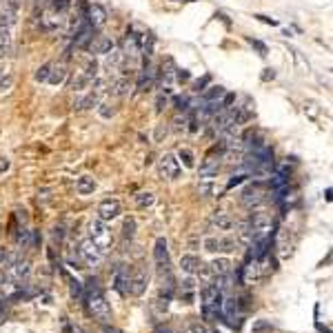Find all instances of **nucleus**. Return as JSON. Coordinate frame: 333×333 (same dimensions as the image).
Instances as JSON below:
<instances>
[{
    "label": "nucleus",
    "instance_id": "nucleus-1",
    "mask_svg": "<svg viewBox=\"0 0 333 333\" xmlns=\"http://www.w3.org/2000/svg\"><path fill=\"white\" fill-rule=\"evenodd\" d=\"M84 302H87L89 316H94L96 320H100L105 324L111 320V309H109L105 295H102L98 278H89L87 284H84Z\"/></svg>",
    "mask_w": 333,
    "mask_h": 333
},
{
    "label": "nucleus",
    "instance_id": "nucleus-2",
    "mask_svg": "<svg viewBox=\"0 0 333 333\" xmlns=\"http://www.w3.org/2000/svg\"><path fill=\"white\" fill-rule=\"evenodd\" d=\"M96 78H98V65L94 63V60H89L87 65L82 67V69H78L74 71V76H71V80H69V89L71 92H84V89L92 84Z\"/></svg>",
    "mask_w": 333,
    "mask_h": 333
},
{
    "label": "nucleus",
    "instance_id": "nucleus-3",
    "mask_svg": "<svg viewBox=\"0 0 333 333\" xmlns=\"http://www.w3.org/2000/svg\"><path fill=\"white\" fill-rule=\"evenodd\" d=\"M200 298H202L204 316L218 320V316H220V305H222V293L218 291L214 284H204L202 291H200Z\"/></svg>",
    "mask_w": 333,
    "mask_h": 333
},
{
    "label": "nucleus",
    "instance_id": "nucleus-4",
    "mask_svg": "<svg viewBox=\"0 0 333 333\" xmlns=\"http://www.w3.org/2000/svg\"><path fill=\"white\" fill-rule=\"evenodd\" d=\"M89 238H92L102 251H107L109 247H111V231H109L107 225L100 220V218H96V220L89 222Z\"/></svg>",
    "mask_w": 333,
    "mask_h": 333
},
{
    "label": "nucleus",
    "instance_id": "nucleus-5",
    "mask_svg": "<svg viewBox=\"0 0 333 333\" xmlns=\"http://www.w3.org/2000/svg\"><path fill=\"white\" fill-rule=\"evenodd\" d=\"M29 274H32V264H29V260L25 258H20L18 256L14 262H11L7 266V278L11 282H16V284H22V282H27V278Z\"/></svg>",
    "mask_w": 333,
    "mask_h": 333
},
{
    "label": "nucleus",
    "instance_id": "nucleus-6",
    "mask_svg": "<svg viewBox=\"0 0 333 333\" xmlns=\"http://www.w3.org/2000/svg\"><path fill=\"white\" fill-rule=\"evenodd\" d=\"M78 253H80V258H82L84 264H92V266L98 264L102 260V256H105V251H102L92 238H84L80 242V249H78Z\"/></svg>",
    "mask_w": 333,
    "mask_h": 333
},
{
    "label": "nucleus",
    "instance_id": "nucleus-7",
    "mask_svg": "<svg viewBox=\"0 0 333 333\" xmlns=\"http://www.w3.org/2000/svg\"><path fill=\"white\" fill-rule=\"evenodd\" d=\"M158 173L165 180H175L180 175V162L175 160L173 154H165L158 162Z\"/></svg>",
    "mask_w": 333,
    "mask_h": 333
},
{
    "label": "nucleus",
    "instance_id": "nucleus-8",
    "mask_svg": "<svg viewBox=\"0 0 333 333\" xmlns=\"http://www.w3.org/2000/svg\"><path fill=\"white\" fill-rule=\"evenodd\" d=\"M123 56H125V60H129V63L140 58V36H138V34L129 32L125 36V40H123Z\"/></svg>",
    "mask_w": 333,
    "mask_h": 333
},
{
    "label": "nucleus",
    "instance_id": "nucleus-9",
    "mask_svg": "<svg viewBox=\"0 0 333 333\" xmlns=\"http://www.w3.org/2000/svg\"><path fill=\"white\" fill-rule=\"evenodd\" d=\"M120 211H123V207H120V202L116 198H109V200H102L100 207H98V218L102 222H111L116 220V218L120 216Z\"/></svg>",
    "mask_w": 333,
    "mask_h": 333
},
{
    "label": "nucleus",
    "instance_id": "nucleus-10",
    "mask_svg": "<svg viewBox=\"0 0 333 333\" xmlns=\"http://www.w3.org/2000/svg\"><path fill=\"white\" fill-rule=\"evenodd\" d=\"M242 202H245V207H260V204L264 202V187L262 185H251V187H247L245 193H242Z\"/></svg>",
    "mask_w": 333,
    "mask_h": 333
},
{
    "label": "nucleus",
    "instance_id": "nucleus-11",
    "mask_svg": "<svg viewBox=\"0 0 333 333\" xmlns=\"http://www.w3.org/2000/svg\"><path fill=\"white\" fill-rule=\"evenodd\" d=\"M113 284H116V291L120 295H129L131 293V271L127 269L125 264H120L116 269V278H113Z\"/></svg>",
    "mask_w": 333,
    "mask_h": 333
},
{
    "label": "nucleus",
    "instance_id": "nucleus-12",
    "mask_svg": "<svg viewBox=\"0 0 333 333\" xmlns=\"http://www.w3.org/2000/svg\"><path fill=\"white\" fill-rule=\"evenodd\" d=\"M65 25V16L60 14V11H45V14L40 16V27L45 29V32H56V29H60Z\"/></svg>",
    "mask_w": 333,
    "mask_h": 333
},
{
    "label": "nucleus",
    "instance_id": "nucleus-13",
    "mask_svg": "<svg viewBox=\"0 0 333 333\" xmlns=\"http://www.w3.org/2000/svg\"><path fill=\"white\" fill-rule=\"evenodd\" d=\"M92 38H94V27L89 25L87 20H80V25L76 27V36H74L76 47H80V49H87V45L92 42Z\"/></svg>",
    "mask_w": 333,
    "mask_h": 333
},
{
    "label": "nucleus",
    "instance_id": "nucleus-14",
    "mask_svg": "<svg viewBox=\"0 0 333 333\" xmlns=\"http://www.w3.org/2000/svg\"><path fill=\"white\" fill-rule=\"evenodd\" d=\"M87 22L94 29L105 27V22H107V11H105V7H102V5H89V7H87Z\"/></svg>",
    "mask_w": 333,
    "mask_h": 333
},
{
    "label": "nucleus",
    "instance_id": "nucleus-15",
    "mask_svg": "<svg viewBox=\"0 0 333 333\" xmlns=\"http://www.w3.org/2000/svg\"><path fill=\"white\" fill-rule=\"evenodd\" d=\"M87 49L92 53H100V56H107L109 51L113 49V40L109 36H94L92 42L87 45Z\"/></svg>",
    "mask_w": 333,
    "mask_h": 333
},
{
    "label": "nucleus",
    "instance_id": "nucleus-16",
    "mask_svg": "<svg viewBox=\"0 0 333 333\" xmlns=\"http://www.w3.org/2000/svg\"><path fill=\"white\" fill-rule=\"evenodd\" d=\"M154 258H156V264L160 266V271H169V249H167V240L165 238L156 240Z\"/></svg>",
    "mask_w": 333,
    "mask_h": 333
},
{
    "label": "nucleus",
    "instance_id": "nucleus-17",
    "mask_svg": "<svg viewBox=\"0 0 333 333\" xmlns=\"http://www.w3.org/2000/svg\"><path fill=\"white\" fill-rule=\"evenodd\" d=\"M147 271L142 269V266H138L136 271L131 274V293L133 295H142L144 289H147Z\"/></svg>",
    "mask_w": 333,
    "mask_h": 333
},
{
    "label": "nucleus",
    "instance_id": "nucleus-18",
    "mask_svg": "<svg viewBox=\"0 0 333 333\" xmlns=\"http://www.w3.org/2000/svg\"><path fill=\"white\" fill-rule=\"evenodd\" d=\"M156 82V69L151 63H144V69L140 71V80H138L136 89L138 92H147V89L151 87V84Z\"/></svg>",
    "mask_w": 333,
    "mask_h": 333
},
{
    "label": "nucleus",
    "instance_id": "nucleus-19",
    "mask_svg": "<svg viewBox=\"0 0 333 333\" xmlns=\"http://www.w3.org/2000/svg\"><path fill=\"white\" fill-rule=\"evenodd\" d=\"M173 78H175V63L171 58H167L165 63H162V92H165V94L171 92Z\"/></svg>",
    "mask_w": 333,
    "mask_h": 333
},
{
    "label": "nucleus",
    "instance_id": "nucleus-20",
    "mask_svg": "<svg viewBox=\"0 0 333 333\" xmlns=\"http://www.w3.org/2000/svg\"><path fill=\"white\" fill-rule=\"evenodd\" d=\"M242 282L245 284H249V282H256L258 278H260V264H258V260L253 258V260H249L245 266H242Z\"/></svg>",
    "mask_w": 333,
    "mask_h": 333
},
{
    "label": "nucleus",
    "instance_id": "nucleus-21",
    "mask_svg": "<svg viewBox=\"0 0 333 333\" xmlns=\"http://www.w3.org/2000/svg\"><path fill=\"white\" fill-rule=\"evenodd\" d=\"M218 171H220V158L207 156V158L202 160V165H200V175H202V178H211V175H216Z\"/></svg>",
    "mask_w": 333,
    "mask_h": 333
},
{
    "label": "nucleus",
    "instance_id": "nucleus-22",
    "mask_svg": "<svg viewBox=\"0 0 333 333\" xmlns=\"http://www.w3.org/2000/svg\"><path fill=\"white\" fill-rule=\"evenodd\" d=\"M67 76H69V69H67V65H51V71H49V78H47V82H51L53 87H58V84H63L67 80Z\"/></svg>",
    "mask_w": 333,
    "mask_h": 333
},
{
    "label": "nucleus",
    "instance_id": "nucleus-23",
    "mask_svg": "<svg viewBox=\"0 0 333 333\" xmlns=\"http://www.w3.org/2000/svg\"><path fill=\"white\" fill-rule=\"evenodd\" d=\"M14 53V36L9 29H0V58H7Z\"/></svg>",
    "mask_w": 333,
    "mask_h": 333
},
{
    "label": "nucleus",
    "instance_id": "nucleus-24",
    "mask_svg": "<svg viewBox=\"0 0 333 333\" xmlns=\"http://www.w3.org/2000/svg\"><path fill=\"white\" fill-rule=\"evenodd\" d=\"M94 107H98V92H89L87 96H80V98L74 100V109H78V111L94 109Z\"/></svg>",
    "mask_w": 333,
    "mask_h": 333
},
{
    "label": "nucleus",
    "instance_id": "nucleus-25",
    "mask_svg": "<svg viewBox=\"0 0 333 333\" xmlns=\"http://www.w3.org/2000/svg\"><path fill=\"white\" fill-rule=\"evenodd\" d=\"M16 245L20 251L25 249H32L34 247V231H29L27 227H20L18 229V235H16Z\"/></svg>",
    "mask_w": 333,
    "mask_h": 333
},
{
    "label": "nucleus",
    "instance_id": "nucleus-26",
    "mask_svg": "<svg viewBox=\"0 0 333 333\" xmlns=\"http://www.w3.org/2000/svg\"><path fill=\"white\" fill-rule=\"evenodd\" d=\"M235 242H240V245H245V247H249L253 242V231H251L249 220H242L238 225V235H235Z\"/></svg>",
    "mask_w": 333,
    "mask_h": 333
},
{
    "label": "nucleus",
    "instance_id": "nucleus-27",
    "mask_svg": "<svg viewBox=\"0 0 333 333\" xmlns=\"http://www.w3.org/2000/svg\"><path fill=\"white\" fill-rule=\"evenodd\" d=\"M178 295L183 298V302L191 305L193 298H196V282H193V280H185V282L178 287Z\"/></svg>",
    "mask_w": 333,
    "mask_h": 333
},
{
    "label": "nucleus",
    "instance_id": "nucleus-28",
    "mask_svg": "<svg viewBox=\"0 0 333 333\" xmlns=\"http://www.w3.org/2000/svg\"><path fill=\"white\" fill-rule=\"evenodd\" d=\"M211 222H214L220 231H229V229H233V220L229 218V214H225V211H216V214L211 216Z\"/></svg>",
    "mask_w": 333,
    "mask_h": 333
},
{
    "label": "nucleus",
    "instance_id": "nucleus-29",
    "mask_svg": "<svg viewBox=\"0 0 333 333\" xmlns=\"http://www.w3.org/2000/svg\"><path fill=\"white\" fill-rule=\"evenodd\" d=\"M131 89V82L129 78H118V80L111 82V87H109V94L111 96H127Z\"/></svg>",
    "mask_w": 333,
    "mask_h": 333
},
{
    "label": "nucleus",
    "instance_id": "nucleus-30",
    "mask_svg": "<svg viewBox=\"0 0 333 333\" xmlns=\"http://www.w3.org/2000/svg\"><path fill=\"white\" fill-rule=\"evenodd\" d=\"M76 189H78L80 196H89V193L96 191V180L92 178V175H82V178H78Z\"/></svg>",
    "mask_w": 333,
    "mask_h": 333
},
{
    "label": "nucleus",
    "instance_id": "nucleus-31",
    "mask_svg": "<svg viewBox=\"0 0 333 333\" xmlns=\"http://www.w3.org/2000/svg\"><path fill=\"white\" fill-rule=\"evenodd\" d=\"M225 94H227V89L220 87V84H218V87H209V89H204L202 92V100L204 102H220Z\"/></svg>",
    "mask_w": 333,
    "mask_h": 333
},
{
    "label": "nucleus",
    "instance_id": "nucleus-32",
    "mask_svg": "<svg viewBox=\"0 0 333 333\" xmlns=\"http://www.w3.org/2000/svg\"><path fill=\"white\" fill-rule=\"evenodd\" d=\"M198 266H200L198 256H183V260H180V269H183L187 276H193V274H196Z\"/></svg>",
    "mask_w": 333,
    "mask_h": 333
},
{
    "label": "nucleus",
    "instance_id": "nucleus-33",
    "mask_svg": "<svg viewBox=\"0 0 333 333\" xmlns=\"http://www.w3.org/2000/svg\"><path fill=\"white\" fill-rule=\"evenodd\" d=\"M209 266H211V271H214V276H227V274H231V262H229L227 258L214 260Z\"/></svg>",
    "mask_w": 333,
    "mask_h": 333
},
{
    "label": "nucleus",
    "instance_id": "nucleus-34",
    "mask_svg": "<svg viewBox=\"0 0 333 333\" xmlns=\"http://www.w3.org/2000/svg\"><path fill=\"white\" fill-rule=\"evenodd\" d=\"M16 22V9L14 7H5L0 11V29H9Z\"/></svg>",
    "mask_w": 333,
    "mask_h": 333
},
{
    "label": "nucleus",
    "instance_id": "nucleus-35",
    "mask_svg": "<svg viewBox=\"0 0 333 333\" xmlns=\"http://www.w3.org/2000/svg\"><path fill=\"white\" fill-rule=\"evenodd\" d=\"M196 274H198L200 284H202V287H204V284H211V282H214V271H211L209 264H202V262H200V266H198Z\"/></svg>",
    "mask_w": 333,
    "mask_h": 333
},
{
    "label": "nucleus",
    "instance_id": "nucleus-36",
    "mask_svg": "<svg viewBox=\"0 0 333 333\" xmlns=\"http://www.w3.org/2000/svg\"><path fill=\"white\" fill-rule=\"evenodd\" d=\"M65 276H67V274H65ZM67 280H69L71 295H74V298H78V300H84V284L78 282V280H74V278H69V276H67Z\"/></svg>",
    "mask_w": 333,
    "mask_h": 333
},
{
    "label": "nucleus",
    "instance_id": "nucleus-37",
    "mask_svg": "<svg viewBox=\"0 0 333 333\" xmlns=\"http://www.w3.org/2000/svg\"><path fill=\"white\" fill-rule=\"evenodd\" d=\"M109 53H111V56L107 58V67H109V69H111V71H118V69H120V63H123V60H125L123 51H113V49H111Z\"/></svg>",
    "mask_w": 333,
    "mask_h": 333
},
{
    "label": "nucleus",
    "instance_id": "nucleus-38",
    "mask_svg": "<svg viewBox=\"0 0 333 333\" xmlns=\"http://www.w3.org/2000/svg\"><path fill=\"white\" fill-rule=\"evenodd\" d=\"M136 202H138V207L147 209V207H151V204L156 202V198H154V193H149V191H140L136 196Z\"/></svg>",
    "mask_w": 333,
    "mask_h": 333
},
{
    "label": "nucleus",
    "instance_id": "nucleus-39",
    "mask_svg": "<svg viewBox=\"0 0 333 333\" xmlns=\"http://www.w3.org/2000/svg\"><path fill=\"white\" fill-rule=\"evenodd\" d=\"M178 158L183 160V165H185L187 169H193V167H196V158H193V154H191L189 149H180Z\"/></svg>",
    "mask_w": 333,
    "mask_h": 333
},
{
    "label": "nucleus",
    "instance_id": "nucleus-40",
    "mask_svg": "<svg viewBox=\"0 0 333 333\" xmlns=\"http://www.w3.org/2000/svg\"><path fill=\"white\" fill-rule=\"evenodd\" d=\"M235 238H218V247H220V251H225V253H231L235 251Z\"/></svg>",
    "mask_w": 333,
    "mask_h": 333
},
{
    "label": "nucleus",
    "instance_id": "nucleus-41",
    "mask_svg": "<svg viewBox=\"0 0 333 333\" xmlns=\"http://www.w3.org/2000/svg\"><path fill=\"white\" fill-rule=\"evenodd\" d=\"M51 65L53 63H45L38 71H36V76H34L36 82H47V78H49V71H51Z\"/></svg>",
    "mask_w": 333,
    "mask_h": 333
},
{
    "label": "nucleus",
    "instance_id": "nucleus-42",
    "mask_svg": "<svg viewBox=\"0 0 333 333\" xmlns=\"http://www.w3.org/2000/svg\"><path fill=\"white\" fill-rule=\"evenodd\" d=\"M123 235L127 240H131L133 235H136V220L133 218H127L125 220V227H123Z\"/></svg>",
    "mask_w": 333,
    "mask_h": 333
},
{
    "label": "nucleus",
    "instance_id": "nucleus-43",
    "mask_svg": "<svg viewBox=\"0 0 333 333\" xmlns=\"http://www.w3.org/2000/svg\"><path fill=\"white\" fill-rule=\"evenodd\" d=\"M69 7H71V0H51V9L53 11H60V14H65Z\"/></svg>",
    "mask_w": 333,
    "mask_h": 333
},
{
    "label": "nucleus",
    "instance_id": "nucleus-44",
    "mask_svg": "<svg viewBox=\"0 0 333 333\" xmlns=\"http://www.w3.org/2000/svg\"><path fill=\"white\" fill-rule=\"evenodd\" d=\"M53 240H56V242H63L65 240V227L63 225H56V227H53Z\"/></svg>",
    "mask_w": 333,
    "mask_h": 333
},
{
    "label": "nucleus",
    "instance_id": "nucleus-45",
    "mask_svg": "<svg viewBox=\"0 0 333 333\" xmlns=\"http://www.w3.org/2000/svg\"><path fill=\"white\" fill-rule=\"evenodd\" d=\"M204 247H207V251H211V253L220 251V247H218V238H207L204 240Z\"/></svg>",
    "mask_w": 333,
    "mask_h": 333
},
{
    "label": "nucleus",
    "instance_id": "nucleus-46",
    "mask_svg": "<svg viewBox=\"0 0 333 333\" xmlns=\"http://www.w3.org/2000/svg\"><path fill=\"white\" fill-rule=\"evenodd\" d=\"M262 331H271V324L264 322V320H260V322L253 324V333H262Z\"/></svg>",
    "mask_w": 333,
    "mask_h": 333
},
{
    "label": "nucleus",
    "instance_id": "nucleus-47",
    "mask_svg": "<svg viewBox=\"0 0 333 333\" xmlns=\"http://www.w3.org/2000/svg\"><path fill=\"white\" fill-rule=\"evenodd\" d=\"M98 111H100V116H102V118H111L113 113H116V109H113V107H109V105H100Z\"/></svg>",
    "mask_w": 333,
    "mask_h": 333
},
{
    "label": "nucleus",
    "instance_id": "nucleus-48",
    "mask_svg": "<svg viewBox=\"0 0 333 333\" xmlns=\"http://www.w3.org/2000/svg\"><path fill=\"white\" fill-rule=\"evenodd\" d=\"M209 82H211V76L207 74V76H204V78H202V80H198V82H196V87H193V89H196V92L200 94V92H204V87H207V84H209Z\"/></svg>",
    "mask_w": 333,
    "mask_h": 333
},
{
    "label": "nucleus",
    "instance_id": "nucleus-49",
    "mask_svg": "<svg viewBox=\"0 0 333 333\" xmlns=\"http://www.w3.org/2000/svg\"><path fill=\"white\" fill-rule=\"evenodd\" d=\"M253 18H258L260 22H264V25H271V27H278V20H274V18H269V16H262V14H256Z\"/></svg>",
    "mask_w": 333,
    "mask_h": 333
},
{
    "label": "nucleus",
    "instance_id": "nucleus-50",
    "mask_svg": "<svg viewBox=\"0 0 333 333\" xmlns=\"http://www.w3.org/2000/svg\"><path fill=\"white\" fill-rule=\"evenodd\" d=\"M249 42H251V45H253V47H256V49L260 51V56H266V45H264V42L253 40V38H249Z\"/></svg>",
    "mask_w": 333,
    "mask_h": 333
},
{
    "label": "nucleus",
    "instance_id": "nucleus-51",
    "mask_svg": "<svg viewBox=\"0 0 333 333\" xmlns=\"http://www.w3.org/2000/svg\"><path fill=\"white\" fill-rule=\"evenodd\" d=\"M7 320V298L0 300V324Z\"/></svg>",
    "mask_w": 333,
    "mask_h": 333
},
{
    "label": "nucleus",
    "instance_id": "nucleus-52",
    "mask_svg": "<svg viewBox=\"0 0 333 333\" xmlns=\"http://www.w3.org/2000/svg\"><path fill=\"white\" fill-rule=\"evenodd\" d=\"M175 71H178V74H175V78H178L180 82H187V80H191V74H189V71H187V69H175Z\"/></svg>",
    "mask_w": 333,
    "mask_h": 333
},
{
    "label": "nucleus",
    "instance_id": "nucleus-53",
    "mask_svg": "<svg viewBox=\"0 0 333 333\" xmlns=\"http://www.w3.org/2000/svg\"><path fill=\"white\" fill-rule=\"evenodd\" d=\"M198 191L202 193L204 198H209L211 193H214V187H211V185H200V187H198Z\"/></svg>",
    "mask_w": 333,
    "mask_h": 333
},
{
    "label": "nucleus",
    "instance_id": "nucleus-54",
    "mask_svg": "<svg viewBox=\"0 0 333 333\" xmlns=\"http://www.w3.org/2000/svg\"><path fill=\"white\" fill-rule=\"evenodd\" d=\"M191 333H209V329L204 324H200V322H193L191 324Z\"/></svg>",
    "mask_w": 333,
    "mask_h": 333
},
{
    "label": "nucleus",
    "instance_id": "nucleus-55",
    "mask_svg": "<svg viewBox=\"0 0 333 333\" xmlns=\"http://www.w3.org/2000/svg\"><path fill=\"white\" fill-rule=\"evenodd\" d=\"M165 105H167V98H165V96H158V100H156V111L162 113V109H165Z\"/></svg>",
    "mask_w": 333,
    "mask_h": 333
},
{
    "label": "nucleus",
    "instance_id": "nucleus-56",
    "mask_svg": "<svg viewBox=\"0 0 333 333\" xmlns=\"http://www.w3.org/2000/svg\"><path fill=\"white\" fill-rule=\"evenodd\" d=\"M242 180H245V175H233V178L231 180H229V185H227V189H231V187H235V185H240L242 183Z\"/></svg>",
    "mask_w": 333,
    "mask_h": 333
},
{
    "label": "nucleus",
    "instance_id": "nucleus-57",
    "mask_svg": "<svg viewBox=\"0 0 333 333\" xmlns=\"http://www.w3.org/2000/svg\"><path fill=\"white\" fill-rule=\"evenodd\" d=\"M274 78H276V71H274V69H264L262 80H274Z\"/></svg>",
    "mask_w": 333,
    "mask_h": 333
},
{
    "label": "nucleus",
    "instance_id": "nucleus-58",
    "mask_svg": "<svg viewBox=\"0 0 333 333\" xmlns=\"http://www.w3.org/2000/svg\"><path fill=\"white\" fill-rule=\"evenodd\" d=\"M0 171H9V160L7 158H0Z\"/></svg>",
    "mask_w": 333,
    "mask_h": 333
},
{
    "label": "nucleus",
    "instance_id": "nucleus-59",
    "mask_svg": "<svg viewBox=\"0 0 333 333\" xmlns=\"http://www.w3.org/2000/svg\"><path fill=\"white\" fill-rule=\"evenodd\" d=\"M5 76H7V69H5V67H0V82L5 80Z\"/></svg>",
    "mask_w": 333,
    "mask_h": 333
},
{
    "label": "nucleus",
    "instance_id": "nucleus-60",
    "mask_svg": "<svg viewBox=\"0 0 333 333\" xmlns=\"http://www.w3.org/2000/svg\"><path fill=\"white\" fill-rule=\"evenodd\" d=\"M0 3H3V0H0Z\"/></svg>",
    "mask_w": 333,
    "mask_h": 333
}]
</instances>
